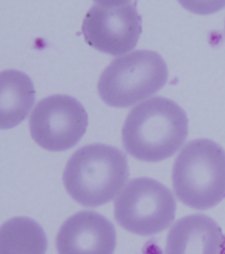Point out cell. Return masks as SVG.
<instances>
[{
  "label": "cell",
  "instance_id": "cell-1",
  "mask_svg": "<svg viewBox=\"0 0 225 254\" xmlns=\"http://www.w3.org/2000/svg\"><path fill=\"white\" fill-rule=\"evenodd\" d=\"M188 120L170 99L154 97L131 110L122 129L123 147L139 160L157 162L173 156L185 142Z\"/></svg>",
  "mask_w": 225,
  "mask_h": 254
},
{
  "label": "cell",
  "instance_id": "cell-10",
  "mask_svg": "<svg viewBox=\"0 0 225 254\" xmlns=\"http://www.w3.org/2000/svg\"><path fill=\"white\" fill-rule=\"evenodd\" d=\"M32 80L24 72L5 70L0 73V127L13 128L23 122L35 102Z\"/></svg>",
  "mask_w": 225,
  "mask_h": 254
},
{
  "label": "cell",
  "instance_id": "cell-11",
  "mask_svg": "<svg viewBox=\"0 0 225 254\" xmlns=\"http://www.w3.org/2000/svg\"><path fill=\"white\" fill-rule=\"evenodd\" d=\"M47 238L41 226L28 217H15L1 226L0 254H45Z\"/></svg>",
  "mask_w": 225,
  "mask_h": 254
},
{
  "label": "cell",
  "instance_id": "cell-9",
  "mask_svg": "<svg viewBox=\"0 0 225 254\" xmlns=\"http://www.w3.org/2000/svg\"><path fill=\"white\" fill-rule=\"evenodd\" d=\"M224 238L220 226L211 217L189 215L170 230L165 254H220Z\"/></svg>",
  "mask_w": 225,
  "mask_h": 254
},
{
  "label": "cell",
  "instance_id": "cell-12",
  "mask_svg": "<svg viewBox=\"0 0 225 254\" xmlns=\"http://www.w3.org/2000/svg\"><path fill=\"white\" fill-rule=\"evenodd\" d=\"M220 254H225V237L223 240L222 246H221Z\"/></svg>",
  "mask_w": 225,
  "mask_h": 254
},
{
  "label": "cell",
  "instance_id": "cell-6",
  "mask_svg": "<svg viewBox=\"0 0 225 254\" xmlns=\"http://www.w3.org/2000/svg\"><path fill=\"white\" fill-rule=\"evenodd\" d=\"M142 20L131 1H96L85 16V41L99 51L114 56L131 51L142 32Z\"/></svg>",
  "mask_w": 225,
  "mask_h": 254
},
{
  "label": "cell",
  "instance_id": "cell-7",
  "mask_svg": "<svg viewBox=\"0 0 225 254\" xmlns=\"http://www.w3.org/2000/svg\"><path fill=\"white\" fill-rule=\"evenodd\" d=\"M88 124V115L82 104L72 96L60 94L40 101L29 119L32 138L51 152H62L76 146Z\"/></svg>",
  "mask_w": 225,
  "mask_h": 254
},
{
  "label": "cell",
  "instance_id": "cell-3",
  "mask_svg": "<svg viewBox=\"0 0 225 254\" xmlns=\"http://www.w3.org/2000/svg\"><path fill=\"white\" fill-rule=\"evenodd\" d=\"M176 196L191 208H212L225 197V151L208 139L191 141L174 163Z\"/></svg>",
  "mask_w": 225,
  "mask_h": 254
},
{
  "label": "cell",
  "instance_id": "cell-8",
  "mask_svg": "<svg viewBox=\"0 0 225 254\" xmlns=\"http://www.w3.org/2000/svg\"><path fill=\"white\" fill-rule=\"evenodd\" d=\"M116 233L106 217L91 211H83L70 217L56 238L59 254H113Z\"/></svg>",
  "mask_w": 225,
  "mask_h": 254
},
{
  "label": "cell",
  "instance_id": "cell-2",
  "mask_svg": "<svg viewBox=\"0 0 225 254\" xmlns=\"http://www.w3.org/2000/svg\"><path fill=\"white\" fill-rule=\"evenodd\" d=\"M126 156L109 145L82 147L68 161L64 172L65 188L77 202L96 207L110 202L128 180Z\"/></svg>",
  "mask_w": 225,
  "mask_h": 254
},
{
  "label": "cell",
  "instance_id": "cell-5",
  "mask_svg": "<svg viewBox=\"0 0 225 254\" xmlns=\"http://www.w3.org/2000/svg\"><path fill=\"white\" fill-rule=\"evenodd\" d=\"M176 205L169 189L153 179L131 180L114 201L115 220L121 227L141 236L167 229L175 218Z\"/></svg>",
  "mask_w": 225,
  "mask_h": 254
},
{
  "label": "cell",
  "instance_id": "cell-4",
  "mask_svg": "<svg viewBox=\"0 0 225 254\" xmlns=\"http://www.w3.org/2000/svg\"><path fill=\"white\" fill-rule=\"evenodd\" d=\"M168 77L167 64L157 52L137 50L113 60L101 74L97 87L105 104L126 108L157 93Z\"/></svg>",
  "mask_w": 225,
  "mask_h": 254
}]
</instances>
